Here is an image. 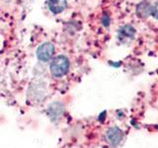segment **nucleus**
I'll return each instance as SVG.
<instances>
[{
    "label": "nucleus",
    "instance_id": "nucleus-1",
    "mask_svg": "<svg viewBox=\"0 0 158 148\" xmlns=\"http://www.w3.org/2000/svg\"><path fill=\"white\" fill-rule=\"evenodd\" d=\"M51 72L54 77H62L68 72L69 69V60L66 56H58L51 63Z\"/></svg>",
    "mask_w": 158,
    "mask_h": 148
},
{
    "label": "nucleus",
    "instance_id": "nucleus-2",
    "mask_svg": "<svg viewBox=\"0 0 158 148\" xmlns=\"http://www.w3.org/2000/svg\"><path fill=\"white\" fill-rule=\"evenodd\" d=\"M54 52V47L51 43H44L37 49V56L39 60L47 62L51 59Z\"/></svg>",
    "mask_w": 158,
    "mask_h": 148
},
{
    "label": "nucleus",
    "instance_id": "nucleus-3",
    "mask_svg": "<svg viewBox=\"0 0 158 148\" xmlns=\"http://www.w3.org/2000/svg\"><path fill=\"white\" fill-rule=\"evenodd\" d=\"M106 139L112 146H117L123 139V131L118 127H111L106 133Z\"/></svg>",
    "mask_w": 158,
    "mask_h": 148
},
{
    "label": "nucleus",
    "instance_id": "nucleus-4",
    "mask_svg": "<svg viewBox=\"0 0 158 148\" xmlns=\"http://www.w3.org/2000/svg\"><path fill=\"white\" fill-rule=\"evenodd\" d=\"M48 8L53 14L61 13L66 7V0H48Z\"/></svg>",
    "mask_w": 158,
    "mask_h": 148
},
{
    "label": "nucleus",
    "instance_id": "nucleus-5",
    "mask_svg": "<svg viewBox=\"0 0 158 148\" xmlns=\"http://www.w3.org/2000/svg\"><path fill=\"white\" fill-rule=\"evenodd\" d=\"M135 30L133 27L130 26V25H126L123 26L120 31H118V38L120 39H131L135 37Z\"/></svg>",
    "mask_w": 158,
    "mask_h": 148
},
{
    "label": "nucleus",
    "instance_id": "nucleus-6",
    "mask_svg": "<svg viewBox=\"0 0 158 148\" xmlns=\"http://www.w3.org/2000/svg\"><path fill=\"white\" fill-rule=\"evenodd\" d=\"M137 15L140 17H146L148 14H151V7L149 6V3L141 2L136 8Z\"/></svg>",
    "mask_w": 158,
    "mask_h": 148
},
{
    "label": "nucleus",
    "instance_id": "nucleus-7",
    "mask_svg": "<svg viewBox=\"0 0 158 148\" xmlns=\"http://www.w3.org/2000/svg\"><path fill=\"white\" fill-rule=\"evenodd\" d=\"M151 14L153 17L158 19V1L153 5V7H151Z\"/></svg>",
    "mask_w": 158,
    "mask_h": 148
}]
</instances>
